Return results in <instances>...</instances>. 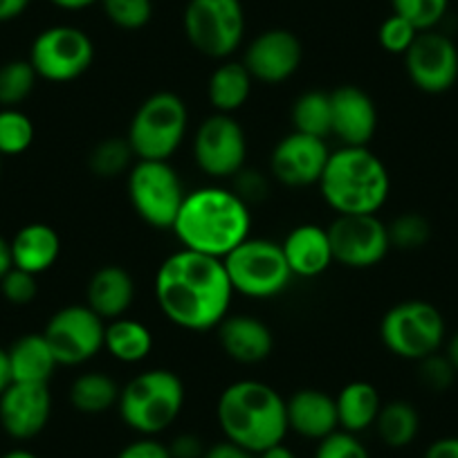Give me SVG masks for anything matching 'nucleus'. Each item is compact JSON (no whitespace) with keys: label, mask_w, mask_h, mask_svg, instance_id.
Masks as SVG:
<instances>
[{"label":"nucleus","mask_w":458,"mask_h":458,"mask_svg":"<svg viewBox=\"0 0 458 458\" xmlns=\"http://www.w3.org/2000/svg\"><path fill=\"white\" fill-rule=\"evenodd\" d=\"M0 171H3V156H0Z\"/></svg>","instance_id":"54"},{"label":"nucleus","mask_w":458,"mask_h":458,"mask_svg":"<svg viewBox=\"0 0 458 458\" xmlns=\"http://www.w3.org/2000/svg\"><path fill=\"white\" fill-rule=\"evenodd\" d=\"M135 301V281L122 266H101L86 285V306L104 321L120 319Z\"/></svg>","instance_id":"23"},{"label":"nucleus","mask_w":458,"mask_h":458,"mask_svg":"<svg viewBox=\"0 0 458 458\" xmlns=\"http://www.w3.org/2000/svg\"><path fill=\"white\" fill-rule=\"evenodd\" d=\"M7 358H10L12 382L50 385L56 367H59L55 351L50 349V344H47L43 333L21 335L7 349Z\"/></svg>","instance_id":"25"},{"label":"nucleus","mask_w":458,"mask_h":458,"mask_svg":"<svg viewBox=\"0 0 458 458\" xmlns=\"http://www.w3.org/2000/svg\"><path fill=\"white\" fill-rule=\"evenodd\" d=\"M169 445V452L174 458H202L207 452L205 440L191 431H182V434L174 436Z\"/></svg>","instance_id":"44"},{"label":"nucleus","mask_w":458,"mask_h":458,"mask_svg":"<svg viewBox=\"0 0 458 458\" xmlns=\"http://www.w3.org/2000/svg\"><path fill=\"white\" fill-rule=\"evenodd\" d=\"M106 19L124 32H138L153 19V0H99Z\"/></svg>","instance_id":"36"},{"label":"nucleus","mask_w":458,"mask_h":458,"mask_svg":"<svg viewBox=\"0 0 458 458\" xmlns=\"http://www.w3.org/2000/svg\"><path fill=\"white\" fill-rule=\"evenodd\" d=\"M182 28L193 50L207 59L225 61L243 46L248 19L241 0H189Z\"/></svg>","instance_id":"7"},{"label":"nucleus","mask_w":458,"mask_h":458,"mask_svg":"<svg viewBox=\"0 0 458 458\" xmlns=\"http://www.w3.org/2000/svg\"><path fill=\"white\" fill-rule=\"evenodd\" d=\"M133 211L153 229H174L184 196V184L169 160H138L126 180Z\"/></svg>","instance_id":"10"},{"label":"nucleus","mask_w":458,"mask_h":458,"mask_svg":"<svg viewBox=\"0 0 458 458\" xmlns=\"http://www.w3.org/2000/svg\"><path fill=\"white\" fill-rule=\"evenodd\" d=\"M122 386L99 371L81 373L70 385V404L83 416H101L120 403Z\"/></svg>","instance_id":"29"},{"label":"nucleus","mask_w":458,"mask_h":458,"mask_svg":"<svg viewBox=\"0 0 458 458\" xmlns=\"http://www.w3.org/2000/svg\"><path fill=\"white\" fill-rule=\"evenodd\" d=\"M234 293L250 299H272L285 293L293 281L281 243L270 239H252L223 259Z\"/></svg>","instance_id":"9"},{"label":"nucleus","mask_w":458,"mask_h":458,"mask_svg":"<svg viewBox=\"0 0 458 458\" xmlns=\"http://www.w3.org/2000/svg\"><path fill=\"white\" fill-rule=\"evenodd\" d=\"M418 377H420V382L427 389L440 394V391H447L454 385V380H456V369L449 362L447 355H443L438 351V353L427 355L425 360L418 362Z\"/></svg>","instance_id":"40"},{"label":"nucleus","mask_w":458,"mask_h":458,"mask_svg":"<svg viewBox=\"0 0 458 458\" xmlns=\"http://www.w3.org/2000/svg\"><path fill=\"white\" fill-rule=\"evenodd\" d=\"M303 61L301 38L284 28L257 34L243 52V65L254 81L276 86L297 74Z\"/></svg>","instance_id":"16"},{"label":"nucleus","mask_w":458,"mask_h":458,"mask_svg":"<svg viewBox=\"0 0 458 458\" xmlns=\"http://www.w3.org/2000/svg\"><path fill=\"white\" fill-rule=\"evenodd\" d=\"M317 184L337 216L377 214L389 198L391 175L369 147H339L330 151Z\"/></svg>","instance_id":"4"},{"label":"nucleus","mask_w":458,"mask_h":458,"mask_svg":"<svg viewBox=\"0 0 458 458\" xmlns=\"http://www.w3.org/2000/svg\"><path fill=\"white\" fill-rule=\"evenodd\" d=\"M312 458H371V454L360 436L337 429L317 443Z\"/></svg>","instance_id":"39"},{"label":"nucleus","mask_w":458,"mask_h":458,"mask_svg":"<svg viewBox=\"0 0 458 458\" xmlns=\"http://www.w3.org/2000/svg\"><path fill=\"white\" fill-rule=\"evenodd\" d=\"M445 355H447L449 362L454 364V369H456V373H458V333L454 335V337H449L447 351H445Z\"/></svg>","instance_id":"52"},{"label":"nucleus","mask_w":458,"mask_h":458,"mask_svg":"<svg viewBox=\"0 0 458 458\" xmlns=\"http://www.w3.org/2000/svg\"><path fill=\"white\" fill-rule=\"evenodd\" d=\"M12 266L38 276L50 270L61 254L56 229L46 223H30L21 227L10 241Z\"/></svg>","instance_id":"24"},{"label":"nucleus","mask_w":458,"mask_h":458,"mask_svg":"<svg viewBox=\"0 0 458 458\" xmlns=\"http://www.w3.org/2000/svg\"><path fill=\"white\" fill-rule=\"evenodd\" d=\"M106 321L86 303H74L56 310L47 319L43 335L59 367H81L104 349Z\"/></svg>","instance_id":"12"},{"label":"nucleus","mask_w":458,"mask_h":458,"mask_svg":"<svg viewBox=\"0 0 458 458\" xmlns=\"http://www.w3.org/2000/svg\"><path fill=\"white\" fill-rule=\"evenodd\" d=\"M216 420L225 440L252 454L284 443L288 436L285 398L259 380H239L225 386L216 403Z\"/></svg>","instance_id":"3"},{"label":"nucleus","mask_w":458,"mask_h":458,"mask_svg":"<svg viewBox=\"0 0 458 458\" xmlns=\"http://www.w3.org/2000/svg\"><path fill=\"white\" fill-rule=\"evenodd\" d=\"M50 3L65 12H81V10H88V7L97 5L99 0H50Z\"/></svg>","instance_id":"48"},{"label":"nucleus","mask_w":458,"mask_h":458,"mask_svg":"<svg viewBox=\"0 0 458 458\" xmlns=\"http://www.w3.org/2000/svg\"><path fill=\"white\" fill-rule=\"evenodd\" d=\"M218 342L229 360L239 364L266 362L275 349L270 326L254 315H227L218 324Z\"/></svg>","instance_id":"20"},{"label":"nucleus","mask_w":458,"mask_h":458,"mask_svg":"<svg viewBox=\"0 0 458 458\" xmlns=\"http://www.w3.org/2000/svg\"><path fill=\"white\" fill-rule=\"evenodd\" d=\"M252 214L250 205L227 187L193 189L184 196L174 232L180 245L191 252L225 259L250 239Z\"/></svg>","instance_id":"2"},{"label":"nucleus","mask_w":458,"mask_h":458,"mask_svg":"<svg viewBox=\"0 0 458 458\" xmlns=\"http://www.w3.org/2000/svg\"><path fill=\"white\" fill-rule=\"evenodd\" d=\"M445 333L447 328L440 310L422 299L395 303L380 321V339L385 349L409 362H420L427 355L438 353Z\"/></svg>","instance_id":"8"},{"label":"nucleus","mask_w":458,"mask_h":458,"mask_svg":"<svg viewBox=\"0 0 458 458\" xmlns=\"http://www.w3.org/2000/svg\"><path fill=\"white\" fill-rule=\"evenodd\" d=\"M12 385V371H10V358H7V349L0 346V394Z\"/></svg>","instance_id":"49"},{"label":"nucleus","mask_w":458,"mask_h":458,"mask_svg":"<svg viewBox=\"0 0 458 458\" xmlns=\"http://www.w3.org/2000/svg\"><path fill=\"white\" fill-rule=\"evenodd\" d=\"M333 259L351 270L376 267L391 252L389 229L377 214L337 216L328 227Z\"/></svg>","instance_id":"14"},{"label":"nucleus","mask_w":458,"mask_h":458,"mask_svg":"<svg viewBox=\"0 0 458 458\" xmlns=\"http://www.w3.org/2000/svg\"><path fill=\"white\" fill-rule=\"evenodd\" d=\"M394 14L407 19L418 32L436 30L449 10V0H391Z\"/></svg>","instance_id":"37"},{"label":"nucleus","mask_w":458,"mask_h":458,"mask_svg":"<svg viewBox=\"0 0 458 458\" xmlns=\"http://www.w3.org/2000/svg\"><path fill=\"white\" fill-rule=\"evenodd\" d=\"M104 349L117 362L140 364L151 355L153 335L142 321L124 315L120 319L106 321Z\"/></svg>","instance_id":"28"},{"label":"nucleus","mask_w":458,"mask_h":458,"mask_svg":"<svg viewBox=\"0 0 458 458\" xmlns=\"http://www.w3.org/2000/svg\"><path fill=\"white\" fill-rule=\"evenodd\" d=\"M328 156L330 148L326 140L293 131L272 148L270 174L285 187H310L319 182Z\"/></svg>","instance_id":"18"},{"label":"nucleus","mask_w":458,"mask_h":458,"mask_svg":"<svg viewBox=\"0 0 458 458\" xmlns=\"http://www.w3.org/2000/svg\"><path fill=\"white\" fill-rule=\"evenodd\" d=\"M30 64L38 79L52 83H68L90 70L95 61V43L74 25L46 28L30 46Z\"/></svg>","instance_id":"11"},{"label":"nucleus","mask_w":458,"mask_h":458,"mask_svg":"<svg viewBox=\"0 0 458 458\" xmlns=\"http://www.w3.org/2000/svg\"><path fill=\"white\" fill-rule=\"evenodd\" d=\"M293 129L297 133L310 135V138L326 140L333 126V113H330V92L306 90L294 99L290 110Z\"/></svg>","instance_id":"31"},{"label":"nucleus","mask_w":458,"mask_h":458,"mask_svg":"<svg viewBox=\"0 0 458 458\" xmlns=\"http://www.w3.org/2000/svg\"><path fill=\"white\" fill-rule=\"evenodd\" d=\"M38 81L37 70L28 59H14L0 65V106L16 108L34 92Z\"/></svg>","instance_id":"33"},{"label":"nucleus","mask_w":458,"mask_h":458,"mask_svg":"<svg viewBox=\"0 0 458 458\" xmlns=\"http://www.w3.org/2000/svg\"><path fill=\"white\" fill-rule=\"evenodd\" d=\"M288 431L306 440H324L339 429L337 403L321 389H299L285 400Z\"/></svg>","instance_id":"21"},{"label":"nucleus","mask_w":458,"mask_h":458,"mask_svg":"<svg viewBox=\"0 0 458 458\" xmlns=\"http://www.w3.org/2000/svg\"><path fill=\"white\" fill-rule=\"evenodd\" d=\"M389 241L391 248L400 252H416L425 248L431 239V223L418 211H404L395 216L389 225Z\"/></svg>","instance_id":"35"},{"label":"nucleus","mask_w":458,"mask_h":458,"mask_svg":"<svg viewBox=\"0 0 458 458\" xmlns=\"http://www.w3.org/2000/svg\"><path fill=\"white\" fill-rule=\"evenodd\" d=\"M373 427L377 431V438L386 447L404 449L418 438L420 416H418V409L407 400H391V403H382V409Z\"/></svg>","instance_id":"30"},{"label":"nucleus","mask_w":458,"mask_h":458,"mask_svg":"<svg viewBox=\"0 0 458 458\" xmlns=\"http://www.w3.org/2000/svg\"><path fill=\"white\" fill-rule=\"evenodd\" d=\"M12 270V252H10V241L0 236V279Z\"/></svg>","instance_id":"51"},{"label":"nucleus","mask_w":458,"mask_h":458,"mask_svg":"<svg viewBox=\"0 0 458 458\" xmlns=\"http://www.w3.org/2000/svg\"><path fill=\"white\" fill-rule=\"evenodd\" d=\"M52 418L50 385L12 382L0 394V427L10 438L32 440L43 434Z\"/></svg>","instance_id":"17"},{"label":"nucleus","mask_w":458,"mask_h":458,"mask_svg":"<svg viewBox=\"0 0 458 458\" xmlns=\"http://www.w3.org/2000/svg\"><path fill=\"white\" fill-rule=\"evenodd\" d=\"M32 0H0V23H10L28 12Z\"/></svg>","instance_id":"47"},{"label":"nucleus","mask_w":458,"mask_h":458,"mask_svg":"<svg viewBox=\"0 0 458 458\" xmlns=\"http://www.w3.org/2000/svg\"><path fill=\"white\" fill-rule=\"evenodd\" d=\"M34 142V122L19 108H0V156L28 151Z\"/></svg>","instance_id":"34"},{"label":"nucleus","mask_w":458,"mask_h":458,"mask_svg":"<svg viewBox=\"0 0 458 458\" xmlns=\"http://www.w3.org/2000/svg\"><path fill=\"white\" fill-rule=\"evenodd\" d=\"M422 458H458V436H443L434 440Z\"/></svg>","instance_id":"46"},{"label":"nucleus","mask_w":458,"mask_h":458,"mask_svg":"<svg viewBox=\"0 0 458 458\" xmlns=\"http://www.w3.org/2000/svg\"><path fill=\"white\" fill-rule=\"evenodd\" d=\"M404 70L413 86L427 95H443L458 81V47L447 34L427 30L404 52Z\"/></svg>","instance_id":"15"},{"label":"nucleus","mask_w":458,"mask_h":458,"mask_svg":"<svg viewBox=\"0 0 458 458\" xmlns=\"http://www.w3.org/2000/svg\"><path fill=\"white\" fill-rule=\"evenodd\" d=\"M267 180L266 175L254 169H243L234 175V191L243 198L245 202H257L267 196Z\"/></svg>","instance_id":"43"},{"label":"nucleus","mask_w":458,"mask_h":458,"mask_svg":"<svg viewBox=\"0 0 458 458\" xmlns=\"http://www.w3.org/2000/svg\"><path fill=\"white\" fill-rule=\"evenodd\" d=\"M333 126L330 135L342 147H369L377 131V106L373 97L360 86H339L330 90Z\"/></svg>","instance_id":"19"},{"label":"nucleus","mask_w":458,"mask_h":458,"mask_svg":"<svg viewBox=\"0 0 458 458\" xmlns=\"http://www.w3.org/2000/svg\"><path fill=\"white\" fill-rule=\"evenodd\" d=\"M234 288L223 259L178 250L156 272V301L174 326L191 333L218 328L229 315Z\"/></svg>","instance_id":"1"},{"label":"nucleus","mask_w":458,"mask_h":458,"mask_svg":"<svg viewBox=\"0 0 458 458\" xmlns=\"http://www.w3.org/2000/svg\"><path fill=\"white\" fill-rule=\"evenodd\" d=\"M0 293L12 306H30L38 294L37 276L12 266V270L0 279Z\"/></svg>","instance_id":"41"},{"label":"nucleus","mask_w":458,"mask_h":458,"mask_svg":"<svg viewBox=\"0 0 458 458\" xmlns=\"http://www.w3.org/2000/svg\"><path fill=\"white\" fill-rule=\"evenodd\" d=\"M114 458H174L169 445L157 440L156 436H140L117 452Z\"/></svg>","instance_id":"42"},{"label":"nucleus","mask_w":458,"mask_h":458,"mask_svg":"<svg viewBox=\"0 0 458 458\" xmlns=\"http://www.w3.org/2000/svg\"><path fill=\"white\" fill-rule=\"evenodd\" d=\"M202 458H257V454L248 452L232 440H220V443L209 445Z\"/></svg>","instance_id":"45"},{"label":"nucleus","mask_w":458,"mask_h":458,"mask_svg":"<svg viewBox=\"0 0 458 458\" xmlns=\"http://www.w3.org/2000/svg\"><path fill=\"white\" fill-rule=\"evenodd\" d=\"M335 403H337L339 429L355 436L371 429L382 409L380 391L371 382L364 380H355L342 386V391L335 395Z\"/></svg>","instance_id":"26"},{"label":"nucleus","mask_w":458,"mask_h":458,"mask_svg":"<svg viewBox=\"0 0 458 458\" xmlns=\"http://www.w3.org/2000/svg\"><path fill=\"white\" fill-rule=\"evenodd\" d=\"M0 458H41L38 454H34L32 449H25V447H14L10 452H5Z\"/></svg>","instance_id":"53"},{"label":"nucleus","mask_w":458,"mask_h":458,"mask_svg":"<svg viewBox=\"0 0 458 458\" xmlns=\"http://www.w3.org/2000/svg\"><path fill=\"white\" fill-rule=\"evenodd\" d=\"M193 157L198 169L209 178H234L245 169L248 160V138L243 126L232 114H209L193 135Z\"/></svg>","instance_id":"13"},{"label":"nucleus","mask_w":458,"mask_h":458,"mask_svg":"<svg viewBox=\"0 0 458 458\" xmlns=\"http://www.w3.org/2000/svg\"><path fill=\"white\" fill-rule=\"evenodd\" d=\"M252 86L254 79L243 65V61L225 59L211 72L209 83H207V97H209V104L214 106L216 113L232 114L248 104Z\"/></svg>","instance_id":"27"},{"label":"nucleus","mask_w":458,"mask_h":458,"mask_svg":"<svg viewBox=\"0 0 458 458\" xmlns=\"http://www.w3.org/2000/svg\"><path fill=\"white\" fill-rule=\"evenodd\" d=\"M281 250L293 276L301 279H315L335 263L328 227H319L315 223H301L290 229Z\"/></svg>","instance_id":"22"},{"label":"nucleus","mask_w":458,"mask_h":458,"mask_svg":"<svg viewBox=\"0 0 458 458\" xmlns=\"http://www.w3.org/2000/svg\"><path fill=\"white\" fill-rule=\"evenodd\" d=\"M418 34L420 32L407 19H403L398 14H391L382 21L380 30H377V41H380L382 50L389 52V55L404 56V52L411 47Z\"/></svg>","instance_id":"38"},{"label":"nucleus","mask_w":458,"mask_h":458,"mask_svg":"<svg viewBox=\"0 0 458 458\" xmlns=\"http://www.w3.org/2000/svg\"><path fill=\"white\" fill-rule=\"evenodd\" d=\"M135 153L126 138H106L95 144V148L88 156V169L101 180H114L120 175H129L131 166L135 165Z\"/></svg>","instance_id":"32"},{"label":"nucleus","mask_w":458,"mask_h":458,"mask_svg":"<svg viewBox=\"0 0 458 458\" xmlns=\"http://www.w3.org/2000/svg\"><path fill=\"white\" fill-rule=\"evenodd\" d=\"M184 407V385L169 369H151L131 377L120 391L122 422L140 436H157L169 429Z\"/></svg>","instance_id":"5"},{"label":"nucleus","mask_w":458,"mask_h":458,"mask_svg":"<svg viewBox=\"0 0 458 458\" xmlns=\"http://www.w3.org/2000/svg\"><path fill=\"white\" fill-rule=\"evenodd\" d=\"M257 458H299V456L294 454V449L288 447V445L279 443V445H272V447H267L266 452L257 454Z\"/></svg>","instance_id":"50"},{"label":"nucleus","mask_w":458,"mask_h":458,"mask_svg":"<svg viewBox=\"0 0 458 458\" xmlns=\"http://www.w3.org/2000/svg\"><path fill=\"white\" fill-rule=\"evenodd\" d=\"M189 131V110L180 95L160 90L148 95L135 110L129 140L138 160H171Z\"/></svg>","instance_id":"6"}]
</instances>
